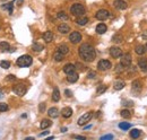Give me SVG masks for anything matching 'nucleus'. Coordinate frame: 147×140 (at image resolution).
Returning <instances> with one entry per match:
<instances>
[{
	"label": "nucleus",
	"mask_w": 147,
	"mask_h": 140,
	"mask_svg": "<svg viewBox=\"0 0 147 140\" xmlns=\"http://www.w3.org/2000/svg\"><path fill=\"white\" fill-rule=\"evenodd\" d=\"M78 52H79V56L83 60L87 61V62H92L95 58H96V51L95 49L88 44V43H84L79 46L78 49Z\"/></svg>",
	"instance_id": "f257e3e1"
},
{
	"label": "nucleus",
	"mask_w": 147,
	"mask_h": 140,
	"mask_svg": "<svg viewBox=\"0 0 147 140\" xmlns=\"http://www.w3.org/2000/svg\"><path fill=\"white\" fill-rule=\"evenodd\" d=\"M70 13L75 16H83L85 14V7L80 3H74L70 8Z\"/></svg>",
	"instance_id": "f03ea898"
},
{
	"label": "nucleus",
	"mask_w": 147,
	"mask_h": 140,
	"mask_svg": "<svg viewBox=\"0 0 147 140\" xmlns=\"http://www.w3.org/2000/svg\"><path fill=\"white\" fill-rule=\"evenodd\" d=\"M32 56H29V54H25V56H19L17 59V66L19 67H29L32 64Z\"/></svg>",
	"instance_id": "7ed1b4c3"
},
{
	"label": "nucleus",
	"mask_w": 147,
	"mask_h": 140,
	"mask_svg": "<svg viewBox=\"0 0 147 140\" xmlns=\"http://www.w3.org/2000/svg\"><path fill=\"white\" fill-rule=\"evenodd\" d=\"M13 92L18 96H24L27 92V87L24 84H18L13 87Z\"/></svg>",
	"instance_id": "20e7f679"
},
{
	"label": "nucleus",
	"mask_w": 147,
	"mask_h": 140,
	"mask_svg": "<svg viewBox=\"0 0 147 140\" xmlns=\"http://www.w3.org/2000/svg\"><path fill=\"white\" fill-rule=\"evenodd\" d=\"M93 117V113L92 112H87L85 114H83L79 119H78V125H85L87 122L90 121V119Z\"/></svg>",
	"instance_id": "39448f33"
},
{
	"label": "nucleus",
	"mask_w": 147,
	"mask_h": 140,
	"mask_svg": "<svg viewBox=\"0 0 147 140\" xmlns=\"http://www.w3.org/2000/svg\"><path fill=\"white\" fill-rule=\"evenodd\" d=\"M111 62L109 61V60H101V61H98V63H97V68H98V70H101V71H105V70H109L110 68H111Z\"/></svg>",
	"instance_id": "423d86ee"
},
{
	"label": "nucleus",
	"mask_w": 147,
	"mask_h": 140,
	"mask_svg": "<svg viewBox=\"0 0 147 140\" xmlns=\"http://www.w3.org/2000/svg\"><path fill=\"white\" fill-rule=\"evenodd\" d=\"M131 61H132L131 54L126 53V54H122V56H121V62H120V63H121V64H122L124 68H127V67H130Z\"/></svg>",
	"instance_id": "0eeeda50"
},
{
	"label": "nucleus",
	"mask_w": 147,
	"mask_h": 140,
	"mask_svg": "<svg viewBox=\"0 0 147 140\" xmlns=\"http://www.w3.org/2000/svg\"><path fill=\"white\" fill-rule=\"evenodd\" d=\"M109 16H110V13L108 10H105V9H101L95 14L96 19H98V21H105V19L109 18Z\"/></svg>",
	"instance_id": "6e6552de"
},
{
	"label": "nucleus",
	"mask_w": 147,
	"mask_h": 140,
	"mask_svg": "<svg viewBox=\"0 0 147 140\" xmlns=\"http://www.w3.org/2000/svg\"><path fill=\"white\" fill-rule=\"evenodd\" d=\"M69 41L73 43V44H77L82 41V35L79 32H73L70 35H69Z\"/></svg>",
	"instance_id": "1a4fd4ad"
},
{
	"label": "nucleus",
	"mask_w": 147,
	"mask_h": 140,
	"mask_svg": "<svg viewBox=\"0 0 147 140\" xmlns=\"http://www.w3.org/2000/svg\"><path fill=\"white\" fill-rule=\"evenodd\" d=\"M113 5H114V7H116L117 9H119V10H124V9H127V7H128L127 2L123 1V0H116V1L113 2Z\"/></svg>",
	"instance_id": "9d476101"
},
{
	"label": "nucleus",
	"mask_w": 147,
	"mask_h": 140,
	"mask_svg": "<svg viewBox=\"0 0 147 140\" xmlns=\"http://www.w3.org/2000/svg\"><path fill=\"white\" fill-rule=\"evenodd\" d=\"M110 54H111V56H113V58H120V56H122V51L118 46H112L110 49Z\"/></svg>",
	"instance_id": "9b49d317"
},
{
	"label": "nucleus",
	"mask_w": 147,
	"mask_h": 140,
	"mask_svg": "<svg viewBox=\"0 0 147 140\" xmlns=\"http://www.w3.org/2000/svg\"><path fill=\"white\" fill-rule=\"evenodd\" d=\"M43 40L47 42V43H50V42H52V40H53V33L51 32V31H47V32H44V34H43Z\"/></svg>",
	"instance_id": "f8f14e48"
},
{
	"label": "nucleus",
	"mask_w": 147,
	"mask_h": 140,
	"mask_svg": "<svg viewBox=\"0 0 147 140\" xmlns=\"http://www.w3.org/2000/svg\"><path fill=\"white\" fill-rule=\"evenodd\" d=\"M67 76H68V77H67V80H68L69 83H71V84H74V83H76V82L78 80V74L75 72V71L68 74Z\"/></svg>",
	"instance_id": "ddd939ff"
},
{
	"label": "nucleus",
	"mask_w": 147,
	"mask_h": 140,
	"mask_svg": "<svg viewBox=\"0 0 147 140\" xmlns=\"http://www.w3.org/2000/svg\"><path fill=\"white\" fill-rule=\"evenodd\" d=\"M142 88H143V86H142V83L139 80H134L132 82V90L135 93H140Z\"/></svg>",
	"instance_id": "4468645a"
},
{
	"label": "nucleus",
	"mask_w": 147,
	"mask_h": 140,
	"mask_svg": "<svg viewBox=\"0 0 147 140\" xmlns=\"http://www.w3.org/2000/svg\"><path fill=\"white\" fill-rule=\"evenodd\" d=\"M75 69H76V67H75V64H71V63H67L65 67H63V72L65 74H70V72H74L75 71Z\"/></svg>",
	"instance_id": "2eb2a0df"
},
{
	"label": "nucleus",
	"mask_w": 147,
	"mask_h": 140,
	"mask_svg": "<svg viewBox=\"0 0 147 140\" xmlns=\"http://www.w3.org/2000/svg\"><path fill=\"white\" fill-rule=\"evenodd\" d=\"M138 66H139V68H140L143 71L147 72V59L146 58H142V59H139V61H138Z\"/></svg>",
	"instance_id": "dca6fc26"
},
{
	"label": "nucleus",
	"mask_w": 147,
	"mask_h": 140,
	"mask_svg": "<svg viewBox=\"0 0 147 140\" xmlns=\"http://www.w3.org/2000/svg\"><path fill=\"white\" fill-rule=\"evenodd\" d=\"M58 31L61 33V34H67L68 32H70V27H69L67 24L62 23V24H60L58 26Z\"/></svg>",
	"instance_id": "f3484780"
},
{
	"label": "nucleus",
	"mask_w": 147,
	"mask_h": 140,
	"mask_svg": "<svg viewBox=\"0 0 147 140\" xmlns=\"http://www.w3.org/2000/svg\"><path fill=\"white\" fill-rule=\"evenodd\" d=\"M2 9L7 10L9 13V15H11L13 11H14V1H11L9 3H6V5H2Z\"/></svg>",
	"instance_id": "a211bd4d"
},
{
	"label": "nucleus",
	"mask_w": 147,
	"mask_h": 140,
	"mask_svg": "<svg viewBox=\"0 0 147 140\" xmlns=\"http://www.w3.org/2000/svg\"><path fill=\"white\" fill-rule=\"evenodd\" d=\"M48 114H49V116H50V117L56 119V117H58L59 116V110L57 109V107H51V109H49Z\"/></svg>",
	"instance_id": "6ab92c4d"
},
{
	"label": "nucleus",
	"mask_w": 147,
	"mask_h": 140,
	"mask_svg": "<svg viewBox=\"0 0 147 140\" xmlns=\"http://www.w3.org/2000/svg\"><path fill=\"white\" fill-rule=\"evenodd\" d=\"M61 114H62V116H63V117L68 119V117H70V116L73 115V110H71L70 107H65V109H62Z\"/></svg>",
	"instance_id": "aec40b11"
},
{
	"label": "nucleus",
	"mask_w": 147,
	"mask_h": 140,
	"mask_svg": "<svg viewBox=\"0 0 147 140\" xmlns=\"http://www.w3.org/2000/svg\"><path fill=\"white\" fill-rule=\"evenodd\" d=\"M57 50H58L60 53H62L63 56H65V54H67V53L69 52V48H68V45H67V44H60Z\"/></svg>",
	"instance_id": "412c9836"
},
{
	"label": "nucleus",
	"mask_w": 147,
	"mask_h": 140,
	"mask_svg": "<svg viewBox=\"0 0 147 140\" xmlns=\"http://www.w3.org/2000/svg\"><path fill=\"white\" fill-rule=\"evenodd\" d=\"M106 25L105 24H103V23H101V24H98L97 26H96V32L98 33V34H104L105 32H106Z\"/></svg>",
	"instance_id": "4be33fe9"
},
{
	"label": "nucleus",
	"mask_w": 147,
	"mask_h": 140,
	"mask_svg": "<svg viewBox=\"0 0 147 140\" xmlns=\"http://www.w3.org/2000/svg\"><path fill=\"white\" fill-rule=\"evenodd\" d=\"M51 124H52V122H51L50 120L44 119V120H42V122H41V124H40V128H41V129H47V128L51 127Z\"/></svg>",
	"instance_id": "5701e85b"
},
{
	"label": "nucleus",
	"mask_w": 147,
	"mask_h": 140,
	"mask_svg": "<svg viewBox=\"0 0 147 140\" xmlns=\"http://www.w3.org/2000/svg\"><path fill=\"white\" fill-rule=\"evenodd\" d=\"M76 23L78 25H80V26H84V25H86L88 23V18L87 17H79L78 16V18L76 19Z\"/></svg>",
	"instance_id": "b1692460"
},
{
	"label": "nucleus",
	"mask_w": 147,
	"mask_h": 140,
	"mask_svg": "<svg viewBox=\"0 0 147 140\" xmlns=\"http://www.w3.org/2000/svg\"><path fill=\"white\" fill-rule=\"evenodd\" d=\"M145 51H146V49H145L144 45H137V46L135 48V52H136L137 54H139V56H143V54L145 53Z\"/></svg>",
	"instance_id": "393cba45"
},
{
	"label": "nucleus",
	"mask_w": 147,
	"mask_h": 140,
	"mask_svg": "<svg viewBox=\"0 0 147 140\" xmlns=\"http://www.w3.org/2000/svg\"><path fill=\"white\" fill-rule=\"evenodd\" d=\"M130 137H131L132 139L139 138V137H140V130H138V129H132V130L130 131Z\"/></svg>",
	"instance_id": "a878e982"
},
{
	"label": "nucleus",
	"mask_w": 147,
	"mask_h": 140,
	"mask_svg": "<svg viewBox=\"0 0 147 140\" xmlns=\"http://www.w3.org/2000/svg\"><path fill=\"white\" fill-rule=\"evenodd\" d=\"M0 50H1L2 52H8V51L10 50L9 43H7V42H1V43H0Z\"/></svg>",
	"instance_id": "bb28decb"
},
{
	"label": "nucleus",
	"mask_w": 147,
	"mask_h": 140,
	"mask_svg": "<svg viewBox=\"0 0 147 140\" xmlns=\"http://www.w3.org/2000/svg\"><path fill=\"white\" fill-rule=\"evenodd\" d=\"M52 100H53V102H59V100H60V92H59L58 88H55V89H53Z\"/></svg>",
	"instance_id": "cd10ccee"
},
{
	"label": "nucleus",
	"mask_w": 147,
	"mask_h": 140,
	"mask_svg": "<svg viewBox=\"0 0 147 140\" xmlns=\"http://www.w3.org/2000/svg\"><path fill=\"white\" fill-rule=\"evenodd\" d=\"M124 86H126L124 82H122V80H118V82L114 83V89H116V90H121Z\"/></svg>",
	"instance_id": "c85d7f7f"
},
{
	"label": "nucleus",
	"mask_w": 147,
	"mask_h": 140,
	"mask_svg": "<svg viewBox=\"0 0 147 140\" xmlns=\"http://www.w3.org/2000/svg\"><path fill=\"white\" fill-rule=\"evenodd\" d=\"M120 114H121V116H122L123 119H130V117H131V113H130L129 110H122V111L120 112Z\"/></svg>",
	"instance_id": "c756f323"
},
{
	"label": "nucleus",
	"mask_w": 147,
	"mask_h": 140,
	"mask_svg": "<svg viewBox=\"0 0 147 140\" xmlns=\"http://www.w3.org/2000/svg\"><path fill=\"white\" fill-rule=\"evenodd\" d=\"M106 88H108V87H106L105 85H100V86L97 87V89H96V94H97V95L103 94V93L106 90Z\"/></svg>",
	"instance_id": "7c9ffc66"
},
{
	"label": "nucleus",
	"mask_w": 147,
	"mask_h": 140,
	"mask_svg": "<svg viewBox=\"0 0 147 140\" xmlns=\"http://www.w3.org/2000/svg\"><path fill=\"white\" fill-rule=\"evenodd\" d=\"M130 127H131V124L130 123H127V122H121L120 124H119V128L121 129V130H128V129H130Z\"/></svg>",
	"instance_id": "2f4dec72"
},
{
	"label": "nucleus",
	"mask_w": 147,
	"mask_h": 140,
	"mask_svg": "<svg viewBox=\"0 0 147 140\" xmlns=\"http://www.w3.org/2000/svg\"><path fill=\"white\" fill-rule=\"evenodd\" d=\"M112 41H113L114 43H121V42L123 41V36L120 35V34H116V35L112 37Z\"/></svg>",
	"instance_id": "473e14b6"
},
{
	"label": "nucleus",
	"mask_w": 147,
	"mask_h": 140,
	"mask_svg": "<svg viewBox=\"0 0 147 140\" xmlns=\"http://www.w3.org/2000/svg\"><path fill=\"white\" fill-rule=\"evenodd\" d=\"M53 59H55L57 62H60V61H62V60H63V54H62V53H60L59 51H57V52L53 54Z\"/></svg>",
	"instance_id": "72a5a7b5"
},
{
	"label": "nucleus",
	"mask_w": 147,
	"mask_h": 140,
	"mask_svg": "<svg viewBox=\"0 0 147 140\" xmlns=\"http://www.w3.org/2000/svg\"><path fill=\"white\" fill-rule=\"evenodd\" d=\"M58 18L59 19H62V21H68V15L65 13V11H60L58 13Z\"/></svg>",
	"instance_id": "f704fd0d"
},
{
	"label": "nucleus",
	"mask_w": 147,
	"mask_h": 140,
	"mask_svg": "<svg viewBox=\"0 0 147 140\" xmlns=\"http://www.w3.org/2000/svg\"><path fill=\"white\" fill-rule=\"evenodd\" d=\"M33 50L36 51V52H40V51L43 50V45H41V44H39V43H34V44H33Z\"/></svg>",
	"instance_id": "c9c22d12"
},
{
	"label": "nucleus",
	"mask_w": 147,
	"mask_h": 140,
	"mask_svg": "<svg viewBox=\"0 0 147 140\" xmlns=\"http://www.w3.org/2000/svg\"><path fill=\"white\" fill-rule=\"evenodd\" d=\"M0 67H1V68H3V69H8V68L10 67V62H9V61H5V60H3V61H1V62H0Z\"/></svg>",
	"instance_id": "e433bc0d"
},
{
	"label": "nucleus",
	"mask_w": 147,
	"mask_h": 140,
	"mask_svg": "<svg viewBox=\"0 0 147 140\" xmlns=\"http://www.w3.org/2000/svg\"><path fill=\"white\" fill-rule=\"evenodd\" d=\"M9 107H8V104H6V103H0V112H5V111H7Z\"/></svg>",
	"instance_id": "4c0bfd02"
},
{
	"label": "nucleus",
	"mask_w": 147,
	"mask_h": 140,
	"mask_svg": "<svg viewBox=\"0 0 147 140\" xmlns=\"http://www.w3.org/2000/svg\"><path fill=\"white\" fill-rule=\"evenodd\" d=\"M113 139V135H105V136H102L101 140H110Z\"/></svg>",
	"instance_id": "58836bf2"
},
{
	"label": "nucleus",
	"mask_w": 147,
	"mask_h": 140,
	"mask_svg": "<svg viewBox=\"0 0 147 140\" xmlns=\"http://www.w3.org/2000/svg\"><path fill=\"white\" fill-rule=\"evenodd\" d=\"M122 103H123V105H124V106H132V105H134L132 101H123Z\"/></svg>",
	"instance_id": "ea45409f"
},
{
	"label": "nucleus",
	"mask_w": 147,
	"mask_h": 140,
	"mask_svg": "<svg viewBox=\"0 0 147 140\" xmlns=\"http://www.w3.org/2000/svg\"><path fill=\"white\" fill-rule=\"evenodd\" d=\"M122 67H123V66H122L121 63L118 64L117 67H116V71H117V72H122V71H123V68H122Z\"/></svg>",
	"instance_id": "a19ab883"
},
{
	"label": "nucleus",
	"mask_w": 147,
	"mask_h": 140,
	"mask_svg": "<svg viewBox=\"0 0 147 140\" xmlns=\"http://www.w3.org/2000/svg\"><path fill=\"white\" fill-rule=\"evenodd\" d=\"M39 110H40V112H44V110H45V104H44V103H41L40 106H39Z\"/></svg>",
	"instance_id": "79ce46f5"
},
{
	"label": "nucleus",
	"mask_w": 147,
	"mask_h": 140,
	"mask_svg": "<svg viewBox=\"0 0 147 140\" xmlns=\"http://www.w3.org/2000/svg\"><path fill=\"white\" fill-rule=\"evenodd\" d=\"M88 78H90V79H93V78H95L96 77V74L94 72V71H90V72H88Z\"/></svg>",
	"instance_id": "37998d69"
},
{
	"label": "nucleus",
	"mask_w": 147,
	"mask_h": 140,
	"mask_svg": "<svg viewBox=\"0 0 147 140\" xmlns=\"http://www.w3.org/2000/svg\"><path fill=\"white\" fill-rule=\"evenodd\" d=\"M75 67H76L77 69H79V70H84V66H83L82 63H79V62H78V63H76V64H75Z\"/></svg>",
	"instance_id": "c03bdc74"
},
{
	"label": "nucleus",
	"mask_w": 147,
	"mask_h": 140,
	"mask_svg": "<svg viewBox=\"0 0 147 140\" xmlns=\"http://www.w3.org/2000/svg\"><path fill=\"white\" fill-rule=\"evenodd\" d=\"M65 94L67 95V97H71V96H73V93H71V90H69V89H66V90H65Z\"/></svg>",
	"instance_id": "a18cd8bd"
},
{
	"label": "nucleus",
	"mask_w": 147,
	"mask_h": 140,
	"mask_svg": "<svg viewBox=\"0 0 147 140\" xmlns=\"http://www.w3.org/2000/svg\"><path fill=\"white\" fill-rule=\"evenodd\" d=\"M15 79H16V77L14 75H8L7 76V80H15Z\"/></svg>",
	"instance_id": "49530a36"
},
{
	"label": "nucleus",
	"mask_w": 147,
	"mask_h": 140,
	"mask_svg": "<svg viewBox=\"0 0 147 140\" xmlns=\"http://www.w3.org/2000/svg\"><path fill=\"white\" fill-rule=\"evenodd\" d=\"M73 138H75V139H80V140L86 139V137H84V136H73Z\"/></svg>",
	"instance_id": "de8ad7c7"
},
{
	"label": "nucleus",
	"mask_w": 147,
	"mask_h": 140,
	"mask_svg": "<svg viewBox=\"0 0 147 140\" xmlns=\"http://www.w3.org/2000/svg\"><path fill=\"white\" fill-rule=\"evenodd\" d=\"M49 133V131H44V132H42L41 135H40V137H43V136H45V135H48Z\"/></svg>",
	"instance_id": "09e8293b"
},
{
	"label": "nucleus",
	"mask_w": 147,
	"mask_h": 140,
	"mask_svg": "<svg viewBox=\"0 0 147 140\" xmlns=\"http://www.w3.org/2000/svg\"><path fill=\"white\" fill-rule=\"evenodd\" d=\"M67 131V128H61V132H66Z\"/></svg>",
	"instance_id": "8fccbe9b"
},
{
	"label": "nucleus",
	"mask_w": 147,
	"mask_h": 140,
	"mask_svg": "<svg viewBox=\"0 0 147 140\" xmlns=\"http://www.w3.org/2000/svg\"><path fill=\"white\" fill-rule=\"evenodd\" d=\"M143 38H147V33H146V34H144V35H143Z\"/></svg>",
	"instance_id": "3c124183"
},
{
	"label": "nucleus",
	"mask_w": 147,
	"mask_h": 140,
	"mask_svg": "<svg viewBox=\"0 0 147 140\" xmlns=\"http://www.w3.org/2000/svg\"><path fill=\"white\" fill-rule=\"evenodd\" d=\"M145 49H146V51H147V44H146V46H145Z\"/></svg>",
	"instance_id": "603ef678"
},
{
	"label": "nucleus",
	"mask_w": 147,
	"mask_h": 140,
	"mask_svg": "<svg viewBox=\"0 0 147 140\" xmlns=\"http://www.w3.org/2000/svg\"><path fill=\"white\" fill-rule=\"evenodd\" d=\"M1 1H6V0H1Z\"/></svg>",
	"instance_id": "864d4df0"
}]
</instances>
